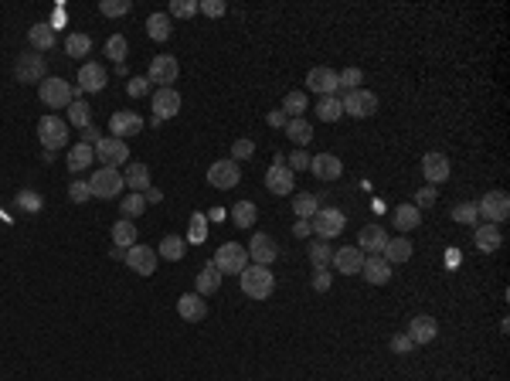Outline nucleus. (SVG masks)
I'll use <instances>...</instances> for the list:
<instances>
[{
  "mask_svg": "<svg viewBox=\"0 0 510 381\" xmlns=\"http://www.w3.org/2000/svg\"><path fill=\"white\" fill-rule=\"evenodd\" d=\"M238 279H242V290H245L248 299H269L275 290V279H273V272H269V266H245L238 272Z\"/></svg>",
  "mask_w": 510,
  "mask_h": 381,
  "instance_id": "1",
  "label": "nucleus"
},
{
  "mask_svg": "<svg viewBox=\"0 0 510 381\" xmlns=\"http://www.w3.org/2000/svg\"><path fill=\"white\" fill-rule=\"evenodd\" d=\"M122 187H126V184H122V174L113 170V167H99L92 177H89V191H92V198H102V201L116 198Z\"/></svg>",
  "mask_w": 510,
  "mask_h": 381,
  "instance_id": "2",
  "label": "nucleus"
},
{
  "mask_svg": "<svg viewBox=\"0 0 510 381\" xmlns=\"http://www.w3.org/2000/svg\"><path fill=\"white\" fill-rule=\"evenodd\" d=\"M38 95H41V102L44 106H51V109H65L72 99H75V89H72V82H65V79H44L38 89Z\"/></svg>",
  "mask_w": 510,
  "mask_h": 381,
  "instance_id": "3",
  "label": "nucleus"
},
{
  "mask_svg": "<svg viewBox=\"0 0 510 381\" xmlns=\"http://www.w3.org/2000/svg\"><path fill=\"white\" fill-rule=\"evenodd\" d=\"M340 109L354 116V120H367V116H374V109H378V95L374 92H367V89H354L347 92L344 99H340Z\"/></svg>",
  "mask_w": 510,
  "mask_h": 381,
  "instance_id": "4",
  "label": "nucleus"
},
{
  "mask_svg": "<svg viewBox=\"0 0 510 381\" xmlns=\"http://www.w3.org/2000/svg\"><path fill=\"white\" fill-rule=\"evenodd\" d=\"M344 225H347V218H344L340 208H320V212L310 218V228H313L323 242H327V239H337V235L344 232Z\"/></svg>",
  "mask_w": 510,
  "mask_h": 381,
  "instance_id": "5",
  "label": "nucleus"
},
{
  "mask_svg": "<svg viewBox=\"0 0 510 381\" xmlns=\"http://www.w3.org/2000/svg\"><path fill=\"white\" fill-rule=\"evenodd\" d=\"M476 212H480V218H486V225H500V221H507L510 214V198L504 191H486L480 198Z\"/></svg>",
  "mask_w": 510,
  "mask_h": 381,
  "instance_id": "6",
  "label": "nucleus"
},
{
  "mask_svg": "<svg viewBox=\"0 0 510 381\" xmlns=\"http://www.w3.org/2000/svg\"><path fill=\"white\" fill-rule=\"evenodd\" d=\"M38 136L41 143H44V150H62V147H69V123L65 120H58V116H44L38 123Z\"/></svg>",
  "mask_w": 510,
  "mask_h": 381,
  "instance_id": "7",
  "label": "nucleus"
},
{
  "mask_svg": "<svg viewBox=\"0 0 510 381\" xmlns=\"http://www.w3.org/2000/svg\"><path fill=\"white\" fill-rule=\"evenodd\" d=\"M95 157H99V164H106V167L116 170L119 164H126V160H129V147H126V140L102 136V140L95 143Z\"/></svg>",
  "mask_w": 510,
  "mask_h": 381,
  "instance_id": "8",
  "label": "nucleus"
},
{
  "mask_svg": "<svg viewBox=\"0 0 510 381\" xmlns=\"http://www.w3.org/2000/svg\"><path fill=\"white\" fill-rule=\"evenodd\" d=\"M177 75H181V65H177V58H174V55H157V58L150 62L147 82H157L160 89H170V82H177Z\"/></svg>",
  "mask_w": 510,
  "mask_h": 381,
  "instance_id": "9",
  "label": "nucleus"
},
{
  "mask_svg": "<svg viewBox=\"0 0 510 381\" xmlns=\"http://www.w3.org/2000/svg\"><path fill=\"white\" fill-rule=\"evenodd\" d=\"M245 259H248L245 245H238V242H225V245L218 249V255H215V266H218V272H221V276H225V272L238 276V272L245 269Z\"/></svg>",
  "mask_w": 510,
  "mask_h": 381,
  "instance_id": "10",
  "label": "nucleus"
},
{
  "mask_svg": "<svg viewBox=\"0 0 510 381\" xmlns=\"http://www.w3.org/2000/svg\"><path fill=\"white\" fill-rule=\"evenodd\" d=\"M157 262H160V255H157V249H150V245H133V249H126V266H129L136 276H154V272H157Z\"/></svg>",
  "mask_w": 510,
  "mask_h": 381,
  "instance_id": "11",
  "label": "nucleus"
},
{
  "mask_svg": "<svg viewBox=\"0 0 510 381\" xmlns=\"http://www.w3.org/2000/svg\"><path fill=\"white\" fill-rule=\"evenodd\" d=\"M238 180H242V167H238L235 160H218V164H211V167H208V184H211V187H218V191L235 187Z\"/></svg>",
  "mask_w": 510,
  "mask_h": 381,
  "instance_id": "12",
  "label": "nucleus"
},
{
  "mask_svg": "<svg viewBox=\"0 0 510 381\" xmlns=\"http://www.w3.org/2000/svg\"><path fill=\"white\" fill-rule=\"evenodd\" d=\"M181 113V92L170 85V89H157L154 92V120L163 123V120H174Z\"/></svg>",
  "mask_w": 510,
  "mask_h": 381,
  "instance_id": "13",
  "label": "nucleus"
},
{
  "mask_svg": "<svg viewBox=\"0 0 510 381\" xmlns=\"http://www.w3.org/2000/svg\"><path fill=\"white\" fill-rule=\"evenodd\" d=\"M44 72H48V65H44L41 55H28V51H24V55L14 62L17 82H44Z\"/></svg>",
  "mask_w": 510,
  "mask_h": 381,
  "instance_id": "14",
  "label": "nucleus"
},
{
  "mask_svg": "<svg viewBox=\"0 0 510 381\" xmlns=\"http://www.w3.org/2000/svg\"><path fill=\"white\" fill-rule=\"evenodd\" d=\"M307 89H310V92H320V95H334V92L340 89V82H337V72H334V68H327V65H316V68L307 72Z\"/></svg>",
  "mask_w": 510,
  "mask_h": 381,
  "instance_id": "15",
  "label": "nucleus"
},
{
  "mask_svg": "<svg viewBox=\"0 0 510 381\" xmlns=\"http://www.w3.org/2000/svg\"><path fill=\"white\" fill-rule=\"evenodd\" d=\"M102 85H106V68L99 65V62H85L79 68V85H75V92H102Z\"/></svg>",
  "mask_w": 510,
  "mask_h": 381,
  "instance_id": "16",
  "label": "nucleus"
},
{
  "mask_svg": "<svg viewBox=\"0 0 510 381\" xmlns=\"http://www.w3.org/2000/svg\"><path fill=\"white\" fill-rule=\"evenodd\" d=\"M388 245V232L381 225H364L361 235H357V249L361 252H371V255H381Z\"/></svg>",
  "mask_w": 510,
  "mask_h": 381,
  "instance_id": "17",
  "label": "nucleus"
},
{
  "mask_svg": "<svg viewBox=\"0 0 510 381\" xmlns=\"http://www.w3.org/2000/svg\"><path fill=\"white\" fill-rule=\"evenodd\" d=\"M245 252H248V259H252V266H269V262H273L275 255H279V249H275V242L269 239V235L255 232Z\"/></svg>",
  "mask_w": 510,
  "mask_h": 381,
  "instance_id": "18",
  "label": "nucleus"
},
{
  "mask_svg": "<svg viewBox=\"0 0 510 381\" xmlns=\"http://www.w3.org/2000/svg\"><path fill=\"white\" fill-rule=\"evenodd\" d=\"M266 187L273 191V194H293L296 191V177H293V170L286 167V164H273L269 174H266Z\"/></svg>",
  "mask_w": 510,
  "mask_h": 381,
  "instance_id": "19",
  "label": "nucleus"
},
{
  "mask_svg": "<svg viewBox=\"0 0 510 381\" xmlns=\"http://www.w3.org/2000/svg\"><path fill=\"white\" fill-rule=\"evenodd\" d=\"M435 334H439V324H435V317H429V313H419V317L408 320V337H412L415 347L435 340Z\"/></svg>",
  "mask_w": 510,
  "mask_h": 381,
  "instance_id": "20",
  "label": "nucleus"
},
{
  "mask_svg": "<svg viewBox=\"0 0 510 381\" xmlns=\"http://www.w3.org/2000/svg\"><path fill=\"white\" fill-rule=\"evenodd\" d=\"M361 276H364L371 286H385V283L392 279V266H388L381 255H367L364 266H361Z\"/></svg>",
  "mask_w": 510,
  "mask_h": 381,
  "instance_id": "21",
  "label": "nucleus"
},
{
  "mask_svg": "<svg viewBox=\"0 0 510 381\" xmlns=\"http://www.w3.org/2000/svg\"><path fill=\"white\" fill-rule=\"evenodd\" d=\"M109 129H113V136H116V140H126V136H136V133L143 129V120H140L136 113L122 109V113H113V120H109Z\"/></svg>",
  "mask_w": 510,
  "mask_h": 381,
  "instance_id": "22",
  "label": "nucleus"
},
{
  "mask_svg": "<svg viewBox=\"0 0 510 381\" xmlns=\"http://www.w3.org/2000/svg\"><path fill=\"white\" fill-rule=\"evenodd\" d=\"M330 262L337 266V272L354 276V272H361V266H364V252H361L357 245H344V249H337V252H334Z\"/></svg>",
  "mask_w": 510,
  "mask_h": 381,
  "instance_id": "23",
  "label": "nucleus"
},
{
  "mask_svg": "<svg viewBox=\"0 0 510 381\" xmlns=\"http://www.w3.org/2000/svg\"><path fill=\"white\" fill-rule=\"evenodd\" d=\"M310 170L320 180H337L344 174V164H340L337 154H320V157H310Z\"/></svg>",
  "mask_w": 510,
  "mask_h": 381,
  "instance_id": "24",
  "label": "nucleus"
},
{
  "mask_svg": "<svg viewBox=\"0 0 510 381\" xmlns=\"http://www.w3.org/2000/svg\"><path fill=\"white\" fill-rule=\"evenodd\" d=\"M422 174H426V180H429L432 187L435 184H442L446 177H449V160H446V154H426L422 157Z\"/></svg>",
  "mask_w": 510,
  "mask_h": 381,
  "instance_id": "25",
  "label": "nucleus"
},
{
  "mask_svg": "<svg viewBox=\"0 0 510 381\" xmlns=\"http://www.w3.org/2000/svg\"><path fill=\"white\" fill-rule=\"evenodd\" d=\"M473 242L480 245V252H497V249L504 245V235H500V228H497V225H476Z\"/></svg>",
  "mask_w": 510,
  "mask_h": 381,
  "instance_id": "26",
  "label": "nucleus"
},
{
  "mask_svg": "<svg viewBox=\"0 0 510 381\" xmlns=\"http://www.w3.org/2000/svg\"><path fill=\"white\" fill-rule=\"evenodd\" d=\"M177 313L184 320H204L208 317V303L197 293H184V297H177Z\"/></svg>",
  "mask_w": 510,
  "mask_h": 381,
  "instance_id": "27",
  "label": "nucleus"
},
{
  "mask_svg": "<svg viewBox=\"0 0 510 381\" xmlns=\"http://www.w3.org/2000/svg\"><path fill=\"white\" fill-rule=\"evenodd\" d=\"M122 184L133 187V194H143V191L150 187V167H147V164H126Z\"/></svg>",
  "mask_w": 510,
  "mask_h": 381,
  "instance_id": "28",
  "label": "nucleus"
},
{
  "mask_svg": "<svg viewBox=\"0 0 510 381\" xmlns=\"http://www.w3.org/2000/svg\"><path fill=\"white\" fill-rule=\"evenodd\" d=\"M218 286H221V272H218L215 262H208L197 272V297H211V293H218Z\"/></svg>",
  "mask_w": 510,
  "mask_h": 381,
  "instance_id": "29",
  "label": "nucleus"
},
{
  "mask_svg": "<svg viewBox=\"0 0 510 381\" xmlns=\"http://www.w3.org/2000/svg\"><path fill=\"white\" fill-rule=\"evenodd\" d=\"M28 41H31L35 51H48V48H55V28H51V24H31Z\"/></svg>",
  "mask_w": 510,
  "mask_h": 381,
  "instance_id": "30",
  "label": "nucleus"
},
{
  "mask_svg": "<svg viewBox=\"0 0 510 381\" xmlns=\"http://www.w3.org/2000/svg\"><path fill=\"white\" fill-rule=\"evenodd\" d=\"M385 262L394 266V262H408L412 259V242L408 239H388V245H385Z\"/></svg>",
  "mask_w": 510,
  "mask_h": 381,
  "instance_id": "31",
  "label": "nucleus"
},
{
  "mask_svg": "<svg viewBox=\"0 0 510 381\" xmlns=\"http://www.w3.org/2000/svg\"><path fill=\"white\" fill-rule=\"evenodd\" d=\"M286 136H289V140H293V143L303 150V147L313 140V127H310L303 116H300V120H289V123H286Z\"/></svg>",
  "mask_w": 510,
  "mask_h": 381,
  "instance_id": "32",
  "label": "nucleus"
},
{
  "mask_svg": "<svg viewBox=\"0 0 510 381\" xmlns=\"http://www.w3.org/2000/svg\"><path fill=\"white\" fill-rule=\"evenodd\" d=\"M113 242H116L119 249H133L136 245V225L129 218H122V221L113 225Z\"/></svg>",
  "mask_w": 510,
  "mask_h": 381,
  "instance_id": "33",
  "label": "nucleus"
},
{
  "mask_svg": "<svg viewBox=\"0 0 510 381\" xmlns=\"http://www.w3.org/2000/svg\"><path fill=\"white\" fill-rule=\"evenodd\" d=\"M170 31H174L170 14H150V21H147V35H150L154 41H167V38H170Z\"/></svg>",
  "mask_w": 510,
  "mask_h": 381,
  "instance_id": "34",
  "label": "nucleus"
},
{
  "mask_svg": "<svg viewBox=\"0 0 510 381\" xmlns=\"http://www.w3.org/2000/svg\"><path fill=\"white\" fill-rule=\"evenodd\" d=\"M419 225H422V212H419L415 205H401V208L394 212V228L412 232V228H419Z\"/></svg>",
  "mask_w": 510,
  "mask_h": 381,
  "instance_id": "35",
  "label": "nucleus"
},
{
  "mask_svg": "<svg viewBox=\"0 0 510 381\" xmlns=\"http://www.w3.org/2000/svg\"><path fill=\"white\" fill-rule=\"evenodd\" d=\"M316 116H320L323 123H337V120L344 116L340 99H334V95H320V102H316Z\"/></svg>",
  "mask_w": 510,
  "mask_h": 381,
  "instance_id": "36",
  "label": "nucleus"
},
{
  "mask_svg": "<svg viewBox=\"0 0 510 381\" xmlns=\"http://www.w3.org/2000/svg\"><path fill=\"white\" fill-rule=\"evenodd\" d=\"M92 157H95V150H92V147H85V143L72 147V150H69V170H72V174H82V170L92 164Z\"/></svg>",
  "mask_w": 510,
  "mask_h": 381,
  "instance_id": "37",
  "label": "nucleus"
},
{
  "mask_svg": "<svg viewBox=\"0 0 510 381\" xmlns=\"http://www.w3.org/2000/svg\"><path fill=\"white\" fill-rule=\"evenodd\" d=\"M184 252H188V245H184V239H181V235H167V239L160 242V249H157V255H163L167 262L184 259Z\"/></svg>",
  "mask_w": 510,
  "mask_h": 381,
  "instance_id": "38",
  "label": "nucleus"
},
{
  "mask_svg": "<svg viewBox=\"0 0 510 381\" xmlns=\"http://www.w3.org/2000/svg\"><path fill=\"white\" fill-rule=\"evenodd\" d=\"M255 218H259V208L252 201H238L235 208H232V221H235L238 228H252Z\"/></svg>",
  "mask_w": 510,
  "mask_h": 381,
  "instance_id": "39",
  "label": "nucleus"
},
{
  "mask_svg": "<svg viewBox=\"0 0 510 381\" xmlns=\"http://www.w3.org/2000/svg\"><path fill=\"white\" fill-rule=\"evenodd\" d=\"M293 212H296V218H313L316 212H320V198L316 194H296L293 198Z\"/></svg>",
  "mask_w": 510,
  "mask_h": 381,
  "instance_id": "40",
  "label": "nucleus"
},
{
  "mask_svg": "<svg viewBox=\"0 0 510 381\" xmlns=\"http://www.w3.org/2000/svg\"><path fill=\"white\" fill-rule=\"evenodd\" d=\"M303 109H307V92H289L286 99H282V113L289 116V120H300L303 116Z\"/></svg>",
  "mask_w": 510,
  "mask_h": 381,
  "instance_id": "41",
  "label": "nucleus"
},
{
  "mask_svg": "<svg viewBox=\"0 0 510 381\" xmlns=\"http://www.w3.org/2000/svg\"><path fill=\"white\" fill-rule=\"evenodd\" d=\"M89 116H92V106H89V102H85V99H72V102H69V120H72V123H75V127H89Z\"/></svg>",
  "mask_w": 510,
  "mask_h": 381,
  "instance_id": "42",
  "label": "nucleus"
},
{
  "mask_svg": "<svg viewBox=\"0 0 510 381\" xmlns=\"http://www.w3.org/2000/svg\"><path fill=\"white\" fill-rule=\"evenodd\" d=\"M65 51H69L72 58H82V55L92 51V38H89V35H69V38H65Z\"/></svg>",
  "mask_w": 510,
  "mask_h": 381,
  "instance_id": "43",
  "label": "nucleus"
},
{
  "mask_svg": "<svg viewBox=\"0 0 510 381\" xmlns=\"http://www.w3.org/2000/svg\"><path fill=\"white\" fill-rule=\"evenodd\" d=\"M119 208H122V218H140L143 208H147V201H143V194H126L119 201Z\"/></svg>",
  "mask_w": 510,
  "mask_h": 381,
  "instance_id": "44",
  "label": "nucleus"
},
{
  "mask_svg": "<svg viewBox=\"0 0 510 381\" xmlns=\"http://www.w3.org/2000/svg\"><path fill=\"white\" fill-rule=\"evenodd\" d=\"M337 82H340V89L354 92V89H361V82H364V72L361 68H344V72H337Z\"/></svg>",
  "mask_w": 510,
  "mask_h": 381,
  "instance_id": "45",
  "label": "nucleus"
},
{
  "mask_svg": "<svg viewBox=\"0 0 510 381\" xmlns=\"http://www.w3.org/2000/svg\"><path fill=\"white\" fill-rule=\"evenodd\" d=\"M330 259H334V252H330V245H327L323 239H320L316 245H310V262H313L316 269H327V262H330Z\"/></svg>",
  "mask_w": 510,
  "mask_h": 381,
  "instance_id": "46",
  "label": "nucleus"
},
{
  "mask_svg": "<svg viewBox=\"0 0 510 381\" xmlns=\"http://www.w3.org/2000/svg\"><path fill=\"white\" fill-rule=\"evenodd\" d=\"M476 218H480V212H476V205H456L453 208V221H459V225H476Z\"/></svg>",
  "mask_w": 510,
  "mask_h": 381,
  "instance_id": "47",
  "label": "nucleus"
},
{
  "mask_svg": "<svg viewBox=\"0 0 510 381\" xmlns=\"http://www.w3.org/2000/svg\"><path fill=\"white\" fill-rule=\"evenodd\" d=\"M106 55H109L116 65H122V58H126V38H122V35H113V38L106 41Z\"/></svg>",
  "mask_w": 510,
  "mask_h": 381,
  "instance_id": "48",
  "label": "nucleus"
},
{
  "mask_svg": "<svg viewBox=\"0 0 510 381\" xmlns=\"http://www.w3.org/2000/svg\"><path fill=\"white\" fill-rule=\"evenodd\" d=\"M129 7H133L129 0H102V3H99V10H102L106 17H122V14H129Z\"/></svg>",
  "mask_w": 510,
  "mask_h": 381,
  "instance_id": "49",
  "label": "nucleus"
},
{
  "mask_svg": "<svg viewBox=\"0 0 510 381\" xmlns=\"http://www.w3.org/2000/svg\"><path fill=\"white\" fill-rule=\"evenodd\" d=\"M197 3L194 0H170V17H194Z\"/></svg>",
  "mask_w": 510,
  "mask_h": 381,
  "instance_id": "50",
  "label": "nucleus"
},
{
  "mask_svg": "<svg viewBox=\"0 0 510 381\" xmlns=\"http://www.w3.org/2000/svg\"><path fill=\"white\" fill-rule=\"evenodd\" d=\"M252 154H255V143H252V140H235V143H232V160H248V157H252Z\"/></svg>",
  "mask_w": 510,
  "mask_h": 381,
  "instance_id": "51",
  "label": "nucleus"
},
{
  "mask_svg": "<svg viewBox=\"0 0 510 381\" xmlns=\"http://www.w3.org/2000/svg\"><path fill=\"white\" fill-rule=\"evenodd\" d=\"M69 198H72L75 205H85V201L92 198V191H89V180H72V187H69Z\"/></svg>",
  "mask_w": 510,
  "mask_h": 381,
  "instance_id": "52",
  "label": "nucleus"
},
{
  "mask_svg": "<svg viewBox=\"0 0 510 381\" xmlns=\"http://www.w3.org/2000/svg\"><path fill=\"white\" fill-rule=\"evenodd\" d=\"M126 92H129L133 99H140V95H147V92H150V82H147L143 75H133V79L126 82Z\"/></svg>",
  "mask_w": 510,
  "mask_h": 381,
  "instance_id": "53",
  "label": "nucleus"
},
{
  "mask_svg": "<svg viewBox=\"0 0 510 381\" xmlns=\"http://www.w3.org/2000/svg\"><path fill=\"white\" fill-rule=\"evenodd\" d=\"M392 351H394V354H412V351H415V344H412L408 334H394V337H392Z\"/></svg>",
  "mask_w": 510,
  "mask_h": 381,
  "instance_id": "54",
  "label": "nucleus"
},
{
  "mask_svg": "<svg viewBox=\"0 0 510 381\" xmlns=\"http://www.w3.org/2000/svg\"><path fill=\"white\" fill-rule=\"evenodd\" d=\"M17 205L21 208H28V212H41V198L35 191H24V194H17Z\"/></svg>",
  "mask_w": 510,
  "mask_h": 381,
  "instance_id": "55",
  "label": "nucleus"
},
{
  "mask_svg": "<svg viewBox=\"0 0 510 381\" xmlns=\"http://www.w3.org/2000/svg\"><path fill=\"white\" fill-rule=\"evenodd\" d=\"M197 10H204L208 17H221L225 14V0H204V3H197Z\"/></svg>",
  "mask_w": 510,
  "mask_h": 381,
  "instance_id": "56",
  "label": "nucleus"
},
{
  "mask_svg": "<svg viewBox=\"0 0 510 381\" xmlns=\"http://www.w3.org/2000/svg\"><path fill=\"white\" fill-rule=\"evenodd\" d=\"M330 283H334V276H330L327 269H316V276H313V290H316V293H327V290H330Z\"/></svg>",
  "mask_w": 510,
  "mask_h": 381,
  "instance_id": "57",
  "label": "nucleus"
},
{
  "mask_svg": "<svg viewBox=\"0 0 510 381\" xmlns=\"http://www.w3.org/2000/svg\"><path fill=\"white\" fill-rule=\"evenodd\" d=\"M432 201H435V187H422V191H419V194H415V208H419V212H422V208H429Z\"/></svg>",
  "mask_w": 510,
  "mask_h": 381,
  "instance_id": "58",
  "label": "nucleus"
},
{
  "mask_svg": "<svg viewBox=\"0 0 510 381\" xmlns=\"http://www.w3.org/2000/svg\"><path fill=\"white\" fill-rule=\"evenodd\" d=\"M286 167H289V170H307V167H310V157H307L303 150H296V154L289 157V164H286Z\"/></svg>",
  "mask_w": 510,
  "mask_h": 381,
  "instance_id": "59",
  "label": "nucleus"
},
{
  "mask_svg": "<svg viewBox=\"0 0 510 381\" xmlns=\"http://www.w3.org/2000/svg\"><path fill=\"white\" fill-rule=\"evenodd\" d=\"M99 140H102V133H99L95 127H85V129H82V143H85V147H95Z\"/></svg>",
  "mask_w": 510,
  "mask_h": 381,
  "instance_id": "60",
  "label": "nucleus"
},
{
  "mask_svg": "<svg viewBox=\"0 0 510 381\" xmlns=\"http://www.w3.org/2000/svg\"><path fill=\"white\" fill-rule=\"evenodd\" d=\"M266 123H269V127H282V129H286V123H289V116H286L282 109H273V113L266 116Z\"/></svg>",
  "mask_w": 510,
  "mask_h": 381,
  "instance_id": "61",
  "label": "nucleus"
},
{
  "mask_svg": "<svg viewBox=\"0 0 510 381\" xmlns=\"http://www.w3.org/2000/svg\"><path fill=\"white\" fill-rule=\"evenodd\" d=\"M310 232H313V228H310V221H307V218H300V221L293 225V235H296V239H307Z\"/></svg>",
  "mask_w": 510,
  "mask_h": 381,
  "instance_id": "62",
  "label": "nucleus"
},
{
  "mask_svg": "<svg viewBox=\"0 0 510 381\" xmlns=\"http://www.w3.org/2000/svg\"><path fill=\"white\" fill-rule=\"evenodd\" d=\"M143 201L157 205V201H163V191H154V187H147V191H143Z\"/></svg>",
  "mask_w": 510,
  "mask_h": 381,
  "instance_id": "63",
  "label": "nucleus"
},
{
  "mask_svg": "<svg viewBox=\"0 0 510 381\" xmlns=\"http://www.w3.org/2000/svg\"><path fill=\"white\" fill-rule=\"evenodd\" d=\"M194 239H204V214H194Z\"/></svg>",
  "mask_w": 510,
  "mask_h": 381,
  "instance_id": "64",
  "label": "nucleus"
}]
</instances>
